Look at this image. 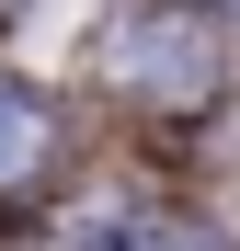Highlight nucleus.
I'll use <instances>...</instances> for the list:
<instances>
[{"label": "nucleus", "mask_w": 240, "mask_h": 251, "mask_svg": "<svg viewBox=\"0 0 240 251\" xmlns=\"http://www.w3.org/2000/svg\"><path fill=\"white\" fill-rule=\"evenodd\" d=\"M103 69L126 80L137 103H206V92H217V46H206L183 12H137V23L103 46Z\"/></svg>", "instance_id": "obj_1"}, {"label": "nucleus", "mask_w": 240, "mask_h": 251, "mask_svg": "<svg viewBox=\"0 0 240 251\" xmlns=\"http://www.w3.org/2000/svg\"><path fill=\"white\" fill-rule=\"evenodd\" d=\"M34 160H46V103L23 80H0V183H23Z\"/></svg>", "instance_id": "obj_2"}]
</instances>
